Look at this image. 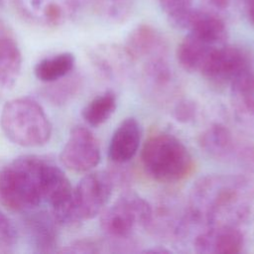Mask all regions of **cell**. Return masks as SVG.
Instances as JSON below:
<instances>
[{
	"label": "cell",
	"instance_id": "6da1fadb",
	"mask_svg": "<svg viewBox=\"0 0 254 254\" xmlns=\"http://www.w3.org/2000/svg\"><path fill=\"white\" fill-rule=\"evenodd\" d=\"M254 203V182L241 175H207L191 187L187 201L192 236L206 226H241Z\"/></svg>",
	"mask_w": 254,
	"mask_h": 254
},
{
	"label": "cell",
	"instance_id": "7a4b0ae2",
	"mask_svg": "<svg viewBox=\"0 0 254 254\" xmlns=\"http://www.w3.org/2000/svg\"><path fill=\"white\" fill-rule=\"evenodd\" d=\"M52 161L35 155L18 157L0 169V203L7 209L25 213L45 202Z\"/></svg>",
	"mask_w": 254,
	"mask_h": 254
},
{
	"label": "cell",
	"instance_id": "3957f363",
	"mask_svg": "<svg viewBox=\"0 0 254 254\" xmlns=\"http://www.w3.org/2000/svg\"><path fill=\"white\" fill-rule=\"evenodd\" d=\"M152 213V205L139 194L123 192L100 216V227L110 252L133 251L136 246L133 235L139 228L147 229Z\"/></svg>",
	"mask_w": 254,
	"mask_h": 254
},
{
	"label": "cell",
	"instance_id": "277c9868",
	"mask_svg": "<svg viewBox=\"0 0 254 254\" xmlns=\"http://www.w3.org/2000/svg\"><path fill=\"white\" fill-rule=\"evenodd\" d=\"M140 158L146 174L160 183L181 182L194 168L188 148L179 138L169 133L150 136L143 145Z\"/></svg>",
	"mask_w": 254,
	"mask_h": 254
},
{
	"label": "cell",
	"instance_id": "5b68a950",
	"mask_svg": "<svg viewBox=\"0 0 254 254\" xmlns=\"http://www.w3.org/2000/svg\"><path fill=\"white\" fill-rule=\"evenodd\" d=\"M0 126L12 143L30 148L47 144L53 131L45 109L31 97L7 101L1 111Z\"/></svg>",
	"mask_w": 254,
	"mask_h": 254
},
{
	"label": "cell",
	"instance_id": "8992f818",
	"mask_svg": "<svg viewBox=\"0 0 254 254\" xmlns=\"http://www.w3.org/2000/svg\"><path fill=\"white\" fill-rule=\"evenodd\" d=\"M191 224L187 203L174 196L163 197L152 206L147 230L169 240H183L190 236Z\"/></svg>",
	"mask_w": 254,
	"mask_h": 254
},
{
	"label": "cell",
	"instance_id": "52a82bcc",
	"mask_svg": "<svg viewBox=\"0 0 254 254\" xmlns=\"http://www.w3.org/2000/svg\"><path fill=\"white\" fill-rule=\"evenodd\" d=\"M18 14L28 23L45 28H59L77 13L80 0H14Z\"/></svg>",
	"mask_w": 254,
	"mask_h": 254
},
{
	"label": "cell",
	"instance_id": "ba28073f",
	"mask_svg": "<svg viewBox=\"0 0 254 254\" xmlns=\"http://www.w3.org/2000/svg\"><path fill=\"white\" fill-rule=\"evenodd\" d=\"M248 53L227 43L216 47L205 61L200 74L214 84H230L238 75L251 68Z\"/></svg>",
	"mask_w": 254,
	"mask_h": 254
},
{
	"label": "cell",
	"instance_id": "9c48e42d",
	"mask_svg": "<svg viewBox=\"0 0 254 254\" xmlns=\"http://www.w3.org/2000/svg\"><path fill=\"white\" fill-rule=\"evenodd\" d=\"M115 184L110 172L96 171L85 175L74 189L77 210L82 220L91 219L106 207Z\"/></svg>",
	"mask_w": 254,
	"mask_h": 254
},
{
	"label": "cell",
	"instance_id": "30bf717a",
	"mask_svg": "<svg viewBox=\"0 0 254 254\" xmlns=\"http://www.w3.org/2000/svg\"><path fill=\"white\" fill-rule=\"evenodd\" d=\"M100 147L94 134L84 126H75L61 152L62 164L69 171L85 173L100 162Z\"/></svg>",
	"mask_w": 254,
	"mask_h": 254
},
{
	"label": "cell",
	"instance_id": "8fae6325",
	"mask_svg": "<svg viewBox=\"0 0 254 254\" xmlns=\"http://www.w3.org/2000/svg\"><path fill=\"white\" fill-rule=\"evenodd\" d=\"M195 252L204 254H236L243 251L245 237L240 226H206L191 238Z\"/></svg>",
	"mask_w": 254,
	"mask_h": 254
},
{
	"label": "cell",
	"instance_id": "7c38bea8",
	"mask_svg": "<svg viewBox=\"0 0 254 254\" xmlns=\"http://www.w3.org/2000/svg\"><path fill=\"white\" fill-rule=\"evenodd\" d=\"M132 61L149 62L167 58L168 45L163 35L153 26L140 24L130 31L123 45Z\"/></svg>",
	"mask_w": 254,
	"mask_h": 254
},
{
	"label": "cell",
	"instance_id": "4fadbf2b",
	"mask_svg": "<svg viewBox=\"0 0 254 254\" xmlns=\"http://www.w3.org/2000/svg\"><path fill=\"white\" fill-rule=\"evenodd\" d=\"M24 214V229L34 251L37 253L58 252L60 226L50 211L36 208Z\"/></svg>",
	"mask_w": 254,
	"mask_h": 254
},
{
	"label": "cell",
	"instance_id": "5bb4252c",
	"mask_svg": "<svg viewBox=\"0 0 254 254\" xmlns=\"http://www.w3.org/2000/svg\"><path fill=\"white\" fill-rule=\"evenodd\" d=\"M243 143L244 141L235 137L232 131L221 123L211 124L198 139L200 149L208 157L235 165Z\"/></svg>",
	"mask_w": 254,
	"mask_h": 254
},
{
	"label": "cell",
	"instance_id": "9a60e30c",
	"mask_svg": "<svg viewBox=\"0 0 254 254\" xmlns=\"http://www.w3.org/2000/svg\"><path fill=\"white\" fill-rule=\"evenodd\" d=\"M230 85V102L233 116L239 127L254 135V69H247Z\"/></svg>",
	"mask_w": 254,
	"mask_h": 254
},
{
	"label": "cell",
	"instance_id": "2e32d148",
	"mask_svg": "<svg viewBox=\"0 0 254 254\" xmlns=\"http://www.w3.org/2000/svg\"><path fill=\"white\" fill-rule=\"evenodd\" d=\"M175 74L167 58H161L144 63L141 74L142 87L159 102H165L174 95L176 90Z\"/></svg>",
	"mask_w": 254,
	"mask_h": 254
},
{
	"label": "cell",
	"instance_id": "e0dca14e",
	"mask_svg": "<svg viewBox=\"0 0 254 254\" xmlns=\"http://www.w3.org/2000/svg\"><path fill=\"white\" fill-rule=\"evenodd\" d=\"M89 59L94 67L109 80L124 77L134 62L124 46L101 44L89 52Z\"/></svg>",
	"mask_w": 254,
	"mask_h": 254
},
{
	"label": "cell",
	"instance_id": "ac0fdd59",
	"mask_svg": "<svg viewBox=\"0 0 254 254\" xmlns=\"http://www.w3.org/2000/svg\"><path fill=\"white\" fill-rule=\"evenodd\" d=\"M142 130L134 117L124 119L115 129L108 147V157L116 165H124L134 158L140 142Z\"/></svg>",
	"mask_w": 254,
	"mask_h": 254
},
{
	"label": "cell",
	"instance_id": "d6986e66",
	"mask_svg": "<svg viewBox=\"0 0 254 254\" xmlns=\"http://www.w3.org/2000/svg\"><path fill=\"white\" fill-rule=\"evenodd\" d=\"M22 54L18 43L8 28L0 19V87H13L21 73Z\"/></svg>",
	"mask_w": 254,
	"mask_h": 254
},
{
	"label": "cell",
	"instance_id": "ffe728a7",
	"mask_svg": "<svg viewBox=\"0 0 254 254\" xmlns=\"http://www.w3.org/2000/svg\"><path fill=\"white\" fill-rule=\"evenodd\" d=\"M186 31L214 45L226 44L228 38L224 18L205 8H193Z\"/></svg>",
	"mask_w": 254,
	"mask_h": 254
},
{
	"label": "cell",
	"instance_id": "44dd1931",
	"mask_svg": "<svg viewBox=\"0 0 254 254\" xmlns=\"http://www.w3.org/2000/svg\"><path fill=\"white\" fill-rule=\"evenodd\" d=\"M224 45V44H223ZM218 46L188 33L177 48V60L190 72H200L210 53Z\"/></svg>",
	"mask_w": 254,
	"mask_h": 254
},
{
	"label": "cell",
	"instance_id": "7402d4cb",
	"mask_svg": "<svg viewBox=\"0 0 254 254\" xmlns=\"http://www.w3.org/2000/svg\"><path fill=\"white\" fill-rule=\"evenodd\" d=\"M75 64L74 56L64 52L41 60L34 68L36 77L44 83L60 79L73 71Z\"/></svg>",
	"mask_w": 254,
	"mask_h": 254
},
{
	"label": "cell",
	"instance_id": "603a6c76",
	"mask_svg": "<svg viewBox=\"0 0 254 254\" xmlns=\"http://www.w3.org/2000/svg\"><path fill=\"white\" fill-rule=\"evenodd\" d=\"M81 85V76L72 71L60 79L46 83L42 89V94L46 100L54 105H64L76 96Z\"/></svg>",
	"mask_w": 254,
	"mask_h": 254
},
{
	"label": "cell",
	"instance_id": "cb8c5ba5",
	"mask_svg": "<svg viewBox=\"0 0 254 254\" xmlns=\"http://www.w3.org/2000/svg\"><path fill=\"white\" fill-rule=\"evenodd\" d=\"M116 106V94L111 90H107L92 98L83 107L81 115L88 125L97 127L105 123L112 116Z\"/></svg>",
	"mask_w": 254,
	"mask_h": 254
},
{
	"label": "cell",
	"instance_id": "d4e9b609",
	"mask_svg": "<svg viewBox=\"0 0 254 254\" xmlns=\"http://www.w3.org/2000/svg\"><path fill=\"white\" fill-rule=\"evenodd\" d=\"M159 4L174 28L186 30L193 10V0H159Z\"/></svg>",
	"mask_w": 254,
	"mask_h": 254
},
{
	"label": "cell",
	"instance_id": "484cf974",
	"mask_svg": "<svg viewBox=\"0 0 254 254\" xmlns=\"http://www.w3.org/2000/svg\"><path fill=\"white\" fill-rule=\"evenodd\" d=\"M18 232L10 218L0 209V252L9 251L16 243Z\"/></svg>",
	"mask_w": 254,
	"mask_h": 254
},
{
	"label": "cell",
	"instance_id": "4316f807",
	"mask_svg": "<svg viewBox=\"0 0 254 254\" xmlns=\"http://www.w3.org/2000/svg\"><path fill=\"white\" fill-rule=\"evenodd\" d=\"M105 247V242H99L93 239L75 240L59 250L61 253H98Z\"/></svg>",
	"mask_w": 254,
	"mask_h": 254
},
{
	"label": "cell",
	"instance_id": "83f0119b",
	"mask_svg": "<svg viewBox=\"0 0 254 254\" xmlns=\"http://www.w3.org/2000/svg\"><path fill=\"white\" fill-rule=\"evenodd\" d=\"M197 113L196 104L190 99H180L173 107L174 118L181 123L192 121Z\"/></svg>",
	"mask_w": 254,
	"mask_h": 254
},
{
	"label": "cell",
	"instance_id": "f1b7e54d",
	"mask_svg": "<svg viewBox=\"0 0 254 254\" xmlns=\"http://www.w3.org/2000/svg\"><path fill=\"white\" fill-rule=\"evenodd\" d=\"M236 165L241 169L254 174V144L244 142L241 152L238 156Z\"/></svg>",
	"mask_w": 254,
	"mask_h": 254
},
{
	"label": "cell",
	"instance_id": "f546056e",
	"mask_svg": "<svg viewBox=\"0 0 254 254\" xmlns=\"http://www.w3.org/2000/svg\"><path fill=\"white\" fill-rule=\"evenodd\" d=\"M204 8L224 18V15L235 4V0H203Z\"/></svg>",
	"mask_w": 254,
	"mask_h": 254
},
{
	"label": "cell",
	"instance_id": "4dcf8cb0",
	"mask_svg": "<svg viewBox=\"0 0 254 254\" xmlns=\"http://www.w3.org/2000/svg\"><path fill=\"white\" fill-rule=\"evenodd\" d=\"M235 6L242 12L249 24L254 27V0H235Z\"/></svg>",
	"mask_w": 254,
	"mask_h": 254
},
{
	"label": "cell",
	"instance_id": "1f68e13d",
	"mask_svg": "<svg viewBox=\"0 0 254 254\" xmlns=\"http://www.w3.org/2000/svg\"><path fill=\"white\" fill-rule=\"evenodd\" d=\"M144 252H146V253H149V252H151V253H170L171 251L168 250V249H166V248H162V247L158 246V247H156V248L146 249V250H144Z\"/></svg>",
	"mask_w": 254,
	"mask_h": 254
},
{
	"label": "cell",
	"instance_id": "d6a6232c",
	"mask_svg": "<svg viewBox=\"0 0 254 254\" xmlns=\"http://www.w3.org/2000/svg\"><path fill=\"white\" fill-rule=\"evenodd\" d=\"M4 1H5V0H0V4H2Z\"/></svg>",
	"mask_w": 254,
	"mask_h": 254
}]
</instances>
